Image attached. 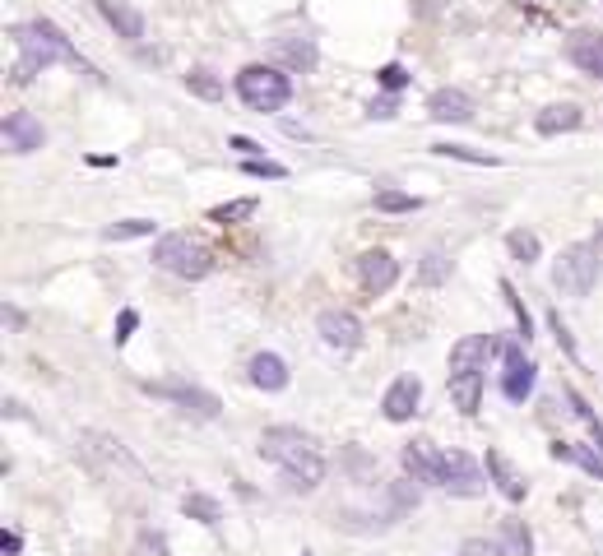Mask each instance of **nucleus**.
Returning a JSON list of instances; mask_svg holds the SVG:
<instances>
[{"instance_id":"1","label":"nucleus","mask_w":603,"mask_h":556,"mask_svg":"<svg viewBox=\"0 0 603 556\" xmlns=\"http://www.w3.org/2000/svg\"><path fill=\"white\" fill-rule=\"evenodd\" d=\"M260 455L269 464H279L288 487H297V491H311V487L325 482V459L316 450V440L297 427H265L260 431Z\"/></svg>"},{"instance_id":"2","label":"nucleus","mask_w":603,"mask_h":556,"mask_svg":"<svg viewBox=\"0 0 603 556\" xmlns=\"http://www.w3.org/2000/svg\"><path fill=\"white\" fill-rule=\"evenodd\" d=\"M14 42H19V65H14V79H33L42 74L47 65H57V61H70L79 65V51L66 42V33L57 23H47V19H33V23H19L14 28Z\"/></svg>"},{"instance_id":"3","label":"nucleus","mask_w":603,"mask_h":556,"mask_svg":"<svg viewBox=\"0 0 603 556\" xmlns=\"http://www.w3.org/2000/svg\"><path fill=\"white\" fill-rule=\"evenodd\" d=\"M74 445H79V459L89 464V473H98L102 482H149L144 464L135 459L117 436H107V431H79Z\"/></svg>"},{"instance_id":"4","label":"nucleus","mask_w":603,"mask_h":556,"mask_svg":"<svg viewBox=\"0 0 603 556\" xmlns=\"http://www.w3.org/2000/svg\"><path fill=\"white\" fill-rule=\"evenodd\" d=\"M237 98L251 107V111H284L288 98H293V83L284 70H274V65H246L237 74Z\"/></svg>"},{"instance_id":"5","label":"nucleus","mask_w":603,"mask_h":556,"mask_svg":"<svg viewBox=\"0 0 603 556\" xmlns=\"http://www.w3.org/2000/svg\"><path fill=\"white\" fill-rule=\"evenodd\" d=\"M153 265L168 269V274H177V278H205V274L214 269L209 250H205L200 241L181 237V232H168V237L153 241Z\"/></svg>"},{"instance_id":"6","label":"nucleus","mask_w":603,"mask_h":556,"mask_svg":"<svg viewBox=\"0 0 603 556\" xmlns=\"http://www.w3.org/2000/svg\"><path fill=\"white\" fill-rule=\"evenodd\" d=\"M599 246H566L553 265V288L566 297H585L599 283Z\"/></svg>"},{"instance_id":"7","label":"nucleus","mask_w":603,"mask_h":556,"mask_svg":"<svg viewBox=\"0 0 603 556\" xmlns=\"http://www.w3.org/2000/svg\"><path fill=\"white\" fill-rule=\"evenodd\" d=\"M436 487H446L450 496H478L483 468L464 450H436Z\"/></svg>"},{"instance_id":"8","label":"nucleus","mask_w":603,"mask_h":556,"mask_svg":"<svg viewBox=\"0 0 603 556\" xmlns=\"http://www.w3.org/2000/svg\"><path fill=\"white\" fill-rule=\"evenodd\" d=\"M149 395H158V399H172L181 413H196V417H218L223 413V404H218V395H209V389H196V385H181V380H149L144 385Z\"/></svg>"},{"instance_id":"9","label":"nucleus","mask_w":603,"mask_h":556,"mask_svg":"<svg viewBox=\"0 0 603 556\" xmlns=\"http://www.w3.org/2000/svg\"><path fill=\"white\" fill-rule=\"evenodd\" d=\"M502 357H506V376H502L506 399H511V404H525V399L534 395L538 367H534V361L525 357V348H520V343H506V348H502Z\"/></svg>"},{"instance_id":"10","label":"nucleus","mask_w":603,"mask_h":556,"mask_svg":"<svg viewBox=\"0 0 603 556\" xmlns=\"http://www.w3.org/2000/svg\"><path fill=\"white\" fill-rule=\"evenodd\" d=\"M395 278H399V265H395L390 250H363V256H358V283H363V292L380 297V292L395 288Z\"/></svg>"},{"instance_id":"11","label":"nucleus","mask_w":603,"mask_h":556,"mask_svg":"<svg viewBox=\"0 0 603 556\" xmlns=\"http://www.w3.org/2000/svg\"><path fill=\"white\" fill-rule=\"evenodd\" d=\"M418 404H423V380L418 376H399L386 389V399H380V413H386L390 422H408V417L418 413Z\"/></svg>"},{"instance_id":"12","label":"nucleus","mask_w":603,"mask_h":556,"mask_svg":"<svg viewBox=\"0 0 603 556\" xmlns=\"http://www.w3.org/2000/svg\"><path fill=\"white\" fill-rule=\"evenodd\" d=\"M316 329H320V339L330 348H358L363 343V320L353 311H320Z\"/></svg>"},{"instance_id":"13","label":"nucleus","mask_w":603,"mask_h":556,"mask_svg":"<svg viewBox=\"0 0 603 556\" xmlns=\"http://www.w3.org/2000/svg\"><path fill=\"white\" fill-rule=\"evenodd\" d=\"M492 352H497V339H492V334H469V339H459V343L450 348V376H459V371H483Z\"/></svg>"},{"instance_id":"14","label":"nucleus","mask_w":603,"mask_h":556,"mask_svg":"<svg viewBox=\"0 0 603 556\" xmlns=\"http://www.w3.org/2000/svg\"><path fill=\"white\" fill-rule=\"evenodd\" d=\"M566 56H571V65H581L585 74L603 79V33H594V28H581V33H571Z\"/></svg>"},{"instance_id":"15","label":"nucleus","mask_w":603,"mask_h":556,"mask_svg":"<svg viewBox=\"0 0 603 556\" xmlns=\"http://www.w3.org/2000/svg\"><path fill=\"white\" fill-rule=\"evenodd\" d=\"M487 478L497 482V491L506 496V500H525L529 496V482H525V473H520L502 450H487Z\"/></svg>"},{"instance_id":"16","label":"nucleus","mask_w":603,"mask_h":556,"mask_svg":"<svg viewBox=\"0 0 603 556\" xmlns=\"http://www.w3.org/2000/svg\"><path fill=\"white\" fill-rule=\"evenodd\" d=\"M427 117L432 121H474V98L469 93H459V89H436L427 98Z\"/></svg>"},{"instance_id":"17","label":"nucleus","mask_w":603,"mask_h":556,"mask_svg":"<svg viewBox=\"0 0 603 556\" xmlns=\"http://www.w3.org/2000/svg\"><path fill=\"white\" fill-rule=\"evenodd\" d=\"M5 139H10L14 153H33V149H42L47 135H42L33 111H10V117H5Z\"/></svg>"},{"instance_id":"18","label":"nucleus","mask_w":603,"mask_h":556,"mask_svg":"<svg viewBox=\"0 0 603 556\" xmlns=\"http://www.w3.org/2000/svg\"><path fill=\"white\" fill-rule=\"evenodd\" d=\"M98 10H102V19L112 23L126 42H140L144 38V14L135 10V5H126V0H98Z\"/></svg>"},{"instance_id":"19","label":"nucleus","mask_w":603,"mask_h":556,"mask_svg":"<svg viewBox=\"0 0 603 556\" xmlns=\"http://www.w3.org/2000/svg\"><path fill=\"white\" fill-rule=\"evenodd\" d=\"M251 380L265 389V395H279V389H288V367H284V357L256 352V357H251Z\"/></svg>"},{"instance_id":"20","label":"nucleus","mask_w":603,"mask_h":556,"mask_svg":"<svg viewBox=\"0 0 603 556\" xmlns=\"http://www.w3.org/2000/svg\"><path fill=\"white\" fill-rule=\"evenodd\" d=\"M450 399H455V408L459 413H478L483 408V371H459V376H450Z\"/></svg>"},{"instance_id":"21","label":"nucleus","mask_w":603,"mask_h":556,"mask_svg":"<svg viewBox=\"0 0 603 556\" xmlns=\"http://www.w3.org/2000/svg\"><path fill=\"white\" fill-rule=\"evenodd\" d=\"M274 61L288 65V70H311L316 65V47L307 38H279L274 42Z\"/></svg>"},{"instance_id":"22","label":"nucleus","mask_w":603,"mask_h":556,"mask_svg":"<svg viewBox=\"0 0 603 556\" xmlns=\"http://www.w3.org/2000/svg\"><path fill=\"white\" fill-rule=\"evenodd\" d=\"M585 117H581V107H571V102H557V107H543L538 111V135H566V130H575Z\"/></svg>"},{"instance_id":"23","label":"nucleus","mask_w":603,"mask_h":556,"mask_svg":"<svg viewBox=\"0 0 603 556\" xmlns=\"http://www.w3.org/2000/svg\"><path fill=\"white\" fill-rule=\"evenodd\" d=\"M404 468L414 473V482H436V450H427V440L404 445Z\"/></svg>"},{"instance_id":"24","label":"nucleus","mask_w":603,"mask_h":556,"mask_svg":"<svg viewBox=\"0 0 603 556\" xmlns=\"http://www.w3.org/2000/svg\"><path fill=\"white\" fill-rule=\"evenodd\" d=\"M553 459H575V464L590 473V478L603 482V459H599L594 450H585V445H566V440H557V445H553Z\"/></svg>"},{"instance_id":"25","label":"nucleus","mask_w":603,"mask_h":556,"mask_svg":"<svg viewBox=\"0 0 603 556\" xmlns=\"http://www.w3.org/2000/svg\"><path fill=\"white\" fill-rule=\"evenodd\" d=\"M502 547L506 556H534V538L520 519H502Z\"/></svg>"},{"instance_id":"26","label":"nucleus","mask_w":603,"mask_h":556,"mask_svg":"<svg viewBox=\"0 0 603 556\" xmlns=\"http://www.w3.org/2000/svg\"><path fill=\"white\" fill-rule=\"evenodd\" d=\"M153 232H158L153 218H121V222H112V228H102L107 241H135V237H153Z\"/></svg>"},{"instance_id":"27","label":"nucleus","mask_w":603,"mask_h":556,"mask_svg":"<svg viewBox=\"0 0 603 556\" xmlns=\"http://www.w3.org/2000/svg\"><path fill=\"white\" fill-rule=\"evenodd\" d=\"M414 209H423V200L418 195H408V190H376V213H414Z\"/></svg>"},{"instance_id":"28","label":"nucleus","mask_w":603,"mask_h":556,"mask_svg":"<svg viewBox=\"0 0 603 556\" xmlns=\"http://www.w3.org/2000/svg\"><path fill=\"white\" fill-rule=\"evenodd\" d=\"M186 89L196 98H205V102H218V98H223V79H214V70H190Z\"/></svg>"},{"instance_id":"29","label":"nucleus","mask_w":603,"mask_h":556,"mask_svg":"<svg viewBox=\"0 0 603 556\" xmlns=\"http://www.w3.org/2000/svg\"><path fill=\"white\" fill-rule=\"evenodd\" d=\"M181 510H186L190 519H200V524H218V519H223L218 500H214V496H200V491H196V496H186V500H181Z\"/></svg>"},{"instance_id":"30","label":"nucleus","mask_w":603,"mask_h":556,"mask_svg":"<svg viewBox=\"0 0 603 556\" xmlns=\"http://www.w3.org/2000/svg\"><path fill=\"white\" fill-rule=\"evenodd\" d=\"M506 246H511V256H515L520 265H534V260H538V250H543V246H538V237H534V232H525V228H515V232L506 237Z\"/></svg>"},{"instance_id":"31","label":"nucleus","mask_w":603,"mask_h":556,"mask_svg":"<svg viewBox=\"0 0 603 556\" xmlns=\"http://www.w3.org/2000/svg\"><path fill=\"white\" fill-rule=\"evenodd\" d=\"M566 399H571V408H575V417H581V422L590 427V436H594V445H599V450H603V422H599V417H594V408L581 399V395H575V389H566Z\"/></svg>"},{"instance_id":"32","label":"nucleus","mask_w":603,"mask_h":556,"mask_svg":"<svg viewBox=\"0 0 603 556\" xmlns=\"http://www.w3.org/2000/svg\"><path fill=\"white\" fill-rule=\"evenodd\" d=\"M256 209H260L256 200H232V204H218L209 218H214V222H241V218H251Z\"/></svg>"},{"instance_id":"33","label":"nucleus","mask_w":603,"mask_h":556,"mask_svg":"<svg viewBox=\"0 0 603 556\" xmlns=\"http://www.w3.org/2000/svg\"><path fill=\"white\" fill-rule=\"evenodd\" d=\"M241 172H246V177H269V181H284V177H288V167H284V162H265V158H246V162H241Z\"/></svg>"},{"instance_id":"34","label":"nucleus","mask_w":603,"mask_h":556,"mask_svg":"<svg viewBox=\"0 0 603 556\" xmlns=\"http://www.w3.org/2000/svg\"><path fill=\"white\" fill-rule=\"evenodd\" d=\"M441 158H459V162H478V167H497V158H487V153H474V149H464V144H432Z\"/></svg>"},{"instance_id":"35","label":"nucleus","mask_w":603,"mask_h":556,"mask_svg":"<svg viewBox=\"0 0 603 556\" xmlns=\"http://www.w3.org/2000/svg\"><path fill=\"white\" fill-rule=\"evenodd\" d=\"M441 278H446V250H427V256H423V283H441Z\"/></svg>"},{"instance_id":"36","label":"nucleus","mask_w":603,"mask_h":556,"mask_svg":"<svg viewBox=\"0 0 603 556\" xmlns=\"http://www.w3.org/2000/svg\"><path fill=\"white\" fill-rule=\"evenodd\" d=\"M376 79H380V89H390V93H399V89H404V83H408V70L390 61V65H380V70H376Z\"/></svg>"},{"instance_id":"37","label":"nucleus","mask_w":603,"mask_h":556,"mask_svg":"<svg viewBox=\"0 0 603 556\" xmlns=\"http://www.w3.org/2000/svg\"><path fill=\"white\" fill-rule=\"evenodd\" d=\"M395 111H399V98H395V93H386V98H371V102H367V117H376V121H390Z\"/></svg>"},{"instance_id":"38","label":"nucleus","mask_w":603,"mask_h":556,"mask_svg":"<svg viewBox=\"0 0 603 556\" xmlns=\"http://www.w3.org/2000/svg\"><path fill=\"white\" fill-rule=\"evenodd\" d=\"M459 556H506V547L502 543H487V538H469L459 547Z\"/></svg>"},{"instance_id":"39","label":"nucleus","mask_w":603,"mask_h":556,"mask_svg":"<svg viewBox=\"0 0 603 556\" xmlns=\"http://www.w3.org/2000/svg\"><path fill=\"white\" fill-rule=\"evenodd\" d=\"M502 292H506V301H511V311H515V320H520V334H525V339H529V311H525V306H520V297H515V288L511 283H502Z\"/></svg>"},{"instance_id":"40","label":"nucleus","mask_w":603,"mask_h":556,"mask_svg":"<svg viewBox=\"0 0 603 556\" xmlns=\"http://www.w3.org/2000/svg\"><path fill=\"white\" fill-rule=\"evenodd\" d=\"M547 320H553V334H557V343H562V348H566V352L575 357V339H571V334H566V325H562V316L553 311V316H547Z\"/></svg>"},{"instance_id":"41","label":"nucleus","mask_w":603,"mask_h":556,"mask_svg":"<svg viewBox=\"0 0 603 556\" xmlns=\"http://www.w3.org/2000/svg\"><path fill=\"white\" fill-rule=\"evenodd\" d=\"M135 325H140V316H135V311H121V320H117V343H126L130 339V329Z\"/></svg>"},{"instance_id":"42","label":"nucleus","mask_w":603,"mask_h":556,"mask_svg":"<svg viewBox=\"0 0 603 556\" xmlns=\"http://www.w3.org/2000/svg\"><path fill=\"white\" fill-rule=\"evenodd\" d=\"M228 144H232L237 153H246V158H256V153H260V144H256V139H246V135H232Z\"/></svg>"},{"instance_id":"43","label":"nucleus","mask_w":603,"mask_h":556,"mask_svg":"<svg viewBox=\"0 0 603 556\" xmlns=\"http://www.w3.org/2000/svg\"><path fill=\"white\" fill-rule=\"evenodd\" d=\"M19 534H0V552H5V556H19Z\"/></svg>"},{"instance_id":"44","label":"nucleus","mask_w":603,"mask_h":556,"mask_svg":"<svg viewBox=\"0 0 603 556\" xmlns=\"http://www.w3.org/2000/svg\"><path fill=\"white\" fill-rule=\"evenodd\" d=\"M594 246H599V250H603V228H599V241H594Z\"/></svg>"}]
</instances>
